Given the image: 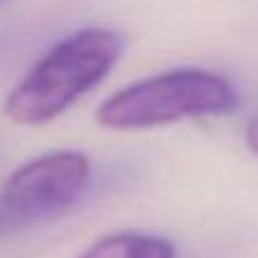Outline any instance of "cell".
I'll list each match as a JSON object with an SVG mask.
<instances>
[{"label":"cell","mask_w":258,"mask_h":258,"mask_svg":"<svg viewBox=\"0 0 258 258\" xmlns=\"http://www.w3.org/2000/svg\"><path fill=\"white\" fill-rule=\"evenodd\" d=\"M125 52L122 34L107 27H86L54 43L9 91V120L39 127L61 116L71 104L100 84Z\"/></svg>","instance_id":"obj_1"},{"label":"cell","mask_w":258,"mask_h":258,"mask_svg":"<svg viewBox=\"0 0 258 258\" xmlns=\"http://www.w3.org/2000/svg\"><path fill=\"white\" fill-rule=\"evenodd\" d=\"M238 91L227 77L202 68H174L145 77L107 98L95 111L104 129H150L183 118L224 116L238 109Z\"/></svg>","instance_id":"obj_2"},{"label":"cell","mask_w":258,"mask_h":258,"mask_svg":"<svg viewBox=\"0 0 258 258\" xmlns=\"http://www.w3.org/2000/svg\"><path fill=\"white\" fill-rule=\"evenodd\" d=\"M91 179L82 152L59 150L23 163L0 192V236L43 222L73 206Z\"/></svg>","instance_id":"obj_3"},{"label":"cell","mask_w":258,"mask_h":258,"mask_svg":"<svg viewBox=\"0 0 258 258\" xmlns=\"http://www.w3.org/2000/svg\"><path fill=\"white\" fill-rule=\"evenodd\" d=\"M80 258H177V249L163 236L122 231L95 240Z\"/></svg>","instance_id":"obj_4"},{"label":"cell","mask_w":258,"mask_h":258,"mask_svg":"<svg viewBox=\"0 0 258 258\" xmlns=\"http://www.w3.org/2000/svg\"><path fill=\"white\" fill-rule=\"evenodd\" d=\"M245 141H247V147L258 156V116L251 118L247 122V129H245Z\"/></svg>","instance_id":"obj_5"},{"label":"cell","mask_w":258,"mask_h":258,"mask_svg":"<svg viewBox=\"0 0 258 258\" xmlns=\"http://www.w3.org/2000/svg\"><path fill=\"white\" fill-rule=\"evenodd\" d=\"M0 3H3V0H0Z\"/></svg>","instance_id":"obj_6"}]
</instances>
